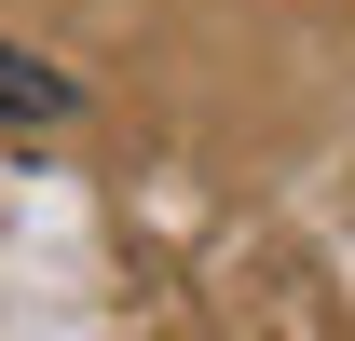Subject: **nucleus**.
I'll use <instances>...</instances> for the list:
<instances>
[{
	"mask_svg": "<svg viewBox=\"0 0 355 341\" xmlns=\"http://www.w3.org/2000/svg\"><path fill=\"white\" fill-rule=\"evenodd\" d=\"M69 110H83V82H69V69H42V55L0 42V123H69Z\"/></svg>",
	"mask_w": 355,
	"mask_h": 341,
	"instance_id": "f257e3e1",
	"label": "nucleus"
}]
</instances>
